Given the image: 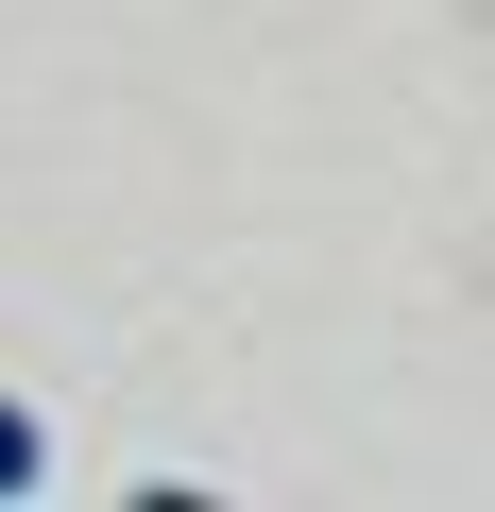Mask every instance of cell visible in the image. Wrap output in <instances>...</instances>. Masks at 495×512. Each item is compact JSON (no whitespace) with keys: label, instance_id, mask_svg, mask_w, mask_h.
Segmentation results:
<instances>
[{"label":"cell","instance_id":"1","mask_svg":"<svg viewBox=\"0 0 495 512\" xmlns=\"http://www.w3.org/2000/svg\"><path fill=\"white\" fill-rule=\"evenodd\" d=\"M52 478V444H35V410H0V495H35Z\"/></svg>","mask_w":495,"mask_h":512}]
</instances>
